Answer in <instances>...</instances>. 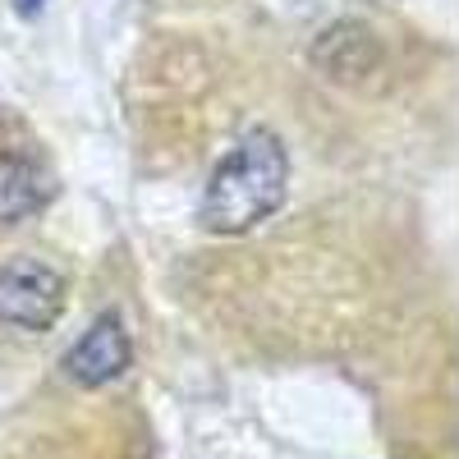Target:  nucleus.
<instances>
[{"label":"nucleus","instance_id":"f257e3e1","mask_svg":"<svg viewBox=\"0 0 459 459\" xmlns=\"http://www.w3.org/2000/svg\"><path fill=\"white\" fill-rule=\"evenodd\" d=\"M290 188V152L272 129L248 134L212 170L203 194V225L216 235H244L257 221L281 212Z\"/></svg>","mask_w":459,"mask_h":459},{"label":"nucleus","instance_id":"f03ea898","mask_svg":"<svg viewBox=\"0 0 459 459\" xmlns=\"http://www.w3.org/2000/svg\"><path fill=\"white\" fill-rule=\"evenodd\" d=\"M65 276L56 266L19 257L0 266V326L14 331H51L56 317L65 313Z\"/></svg>","mask_w":459,"mask_h":459},{"label":"nucleus","instance_id":"7ed1b4c3","mask_svg":"<svg viewBox=\"0 0 459 459\" xmlns=\"http://www.w3.org/2000/svg\"><path fill=\"white\" fill-rule=\"evenodd\" d=\"M129 363H134V340H129L125 322L115 313H101L83 331V340L65 354V377L83 391H97V386H110L115 377H125Z\"/></svg>","mask_w":459,"mask_h":459},{"label":"nucleus","instance_id":"20e7f679","mask_svg":"<svg viewBox=\"0 0 459 459\" xmlns=\"http://www.w3.org/2000/svg\"><path fill=\"white\" fill-rule=\"evenodd\" d=\"M313 65L335 83H363L368 74L381 69V47H377L372 28L344 19V23L322 28V37L313 42Z\"/></svg>","mask_w":459,"mask_h":459},{"label":"nucleus","instance_id":"39448f33","mask_svg":"<svg viewBox=\"0 0 459 459\" xmlns=\"http://www.w3.org/2000/svg\"><path fill=\"white\" fill-rule=\"evenodd\" d=\"M51 203V179L28 152H0V225H19Z\"/></svg>","mask_w":459,"mask_h":459},{"label":"nucleus","instance_id":"423d86ee","mask_svg":"<svg viewBox=\"0 0 459 459\" xmlns=\"http://www.w3.org/2000/svg\"><path fill=\"white\" fill-rule=\"evenodd\" d=\"M14 5H19V14H37V10L47 5V0H14Z\"/></svg>","mask_w":459,"mask_h":459}]
</instances>
